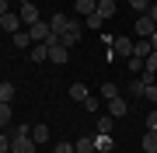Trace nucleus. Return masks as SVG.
Instances as JSON below:
<instances>
[{
    "label": "nucleus",
    "instance_id": "ddd939ff",
    "mask_svg": "<svg viewBox=\"0 0 157 153\" xmlns=\"http://www.w3.org/2000/svg\"><path fill=\"white\" fill-rule=\"evenodd\" d=\"M143 91H147V80L143 77H129V94H133V97H143Z\"/></svg>",
    "mask_w": 157,
    "mask_h": 153
},
{
    "label": "nucleus",
    "instance_id": "7c9ffc66",
    "mask_svg": "<svg viewBox=\"0 0 157 153\" xmlns=\"http://www.w3.org/2000/svg\"><path fill=\"white\" fill-rule=\"evenodd\" d=\"M147 129H150V132H157V111H150V115H147Z\"/></svg>",
    "mask_w": 157,
    "mask_h": 153
},
{
    "label": "nucleus",
    "instance_id": "4be33fe9",
    "mask_svg": "<svg viewBox=\"0 0 157 153\" xmlns=\"http://www.w3.org/2000/svg\"><path fill=\"white\" fill-rule=\"evenodd\" d=\"M143 73H150V77L157 73V49H154V52H150V56H147V59H143Z\"/></svg>",
    "mask_w": 157,
    "mask_h": 153
},
{
    "label": "nucleus",
    "instance_id": "cd10ccee",
    "mask_svg": "<svg viewBox=\"0 0 157 153\" xmlns=\"http://www.w3.org/2000/svg\"><path fill=\"white\" fill-rule=\"evenodd\" d=\"M84 108H87V111H98V108H101V97H84Z\"/></svg>",
    "mask_w": 157,
    "mask_h": 153
},
{
    "label": "nucleus",
    "instance_id": "e433bc0d",
    "mask_svg": "<svg viewBox=\"0 0 157 153\" xmlns=\"http://www.w3.org/2000/svg\"><path fill=\"white\" fill-rule=\"evenodd\" d=\"M94 153H101V150H94Z\"/></svg>",
    "mask_w": 157,
    "mask_h": 153
},
{
    "label": "nucleus",
    "instance_id": "f257e3e1",
    "mask_svg": "<svg viewBox=\"0 0 157 153\" xmlns=\"http://www.w3.org/2000/svg\"><path fill=\"white\" fill-rule=\"evenodd\" d=\"M17 14H21V24H25V28H32L35 21H42V17H39V7H35L32 0H21V11H17Z\"/></svg>",
    "mask_w": 157,
    "mask_h": 153
},
{
    "label": "nucleus",
    "instance_id": "9b49d317",
    "mask_svg": "<svg viewBox=\"0 0 157 153\" xmlns=\"http://www.w3.org/2000/svg\"><path fill=\"white\" fill-rule=\"evenodd\" d=\"M154 52V46H150V38H136V46H133V56H140V59H147Z\"/></svg>",
    "mask_w": 157,
    "mask_h": 153
},
{
    "label": "nucleus",
    "instance_id": "c756f323",
    "mask_svg": "<svg viewBox=\"0 0 157 153\" xmlns=\"http://www.w3.org/2000/svg\"><path fill=\"white\" fill-rule=\"evenodd\" d=\"M143 97H147V101H154V104H157V84H147V91H143Z\"/></svg>",
    "mask_w": 157,
    "mask_h": 153
},
{
    "label": "nucleus",
    "instance_id": "aec40b11",
    "mask_svg": "<svg viewBox=\"0 0 157 153\" xmlns=\"http://www.w3.org/2000/svg\"><path fill=\"white\" fill-rule=\"evenodd\" d=\"M32 139H35V146H39V143H49V129H45V125H35V129H32Z\"/></svg>",
    "mask_w": 157,
    "mask_h": 153
},
{
    "label": "nucleus",
    "instance_id": "f3484780",
    "mask_svg": "<svg viewBox=\"0 0 157 153\" xmlns=\"http://www.w3.org/2000/svg\"><path fill=\"white\" fill-rule=\"evenodd\" d=\"M14 46H17V49H32V46H35V42H32V35H28V28L14 35Z\"/></svg>",
    "mask_w": 157,
    "mask_h": 153
},
{
    "label": "nucleus",
    "instance_id": "6ab92c4d",
    "mask_svg": "<svg viewBox=\"0 0 157 153\" xmlns=\"http://www.w3.org/2000/svg\"><path fill=\"white\" fill-rule=\"evenodd\" d=\"M101 97H105V101H112V97H119V87L112 84V80H105V84H101Z\"/></svg>",
    "mask_w": 157,
    "mask_h": 153
},
{
    "label": "nucleus",
    "instance_id": "c85d7f7f",
    "mask_svg": "<svg viewBox=\"0 0 157 153\" xmlns=\"http://www.w3.org/2000/svg\"><path fill=\"white\" fill-rule=\"evenodd\" d=\"M7 122H11V104L0 101V125H7Z\"/></svg>",
    "mask_w": 157,
    "mask_h": 153
},
{
    "label": "nucleus",
    "instance_id": "b1692460",
    "mask_svg": "<svg viewBox=\"0 0 157 153\" xmlns=\"http://www.w3.org/2000/svg\"><path fill=\"white\" fill-rule=\"evenodd\" d=\"M70 97L84 104V97H87V87H84V84H73V87H70Z\"/></svg>",
    "mask_w": 157,
    "mask_h": 153
},
{
    "label": "nucleus",
    "instance_id": "2f4dec72",
    "mask_svg": "<svg viewBox=\"0 0 157 153\" xmlns=\"http://www.w3.org/2000/svg\"><path fill=\"white\" fill-rule=\"evenodd\" d=\"M11 150V136H4V132H0V153H7Z\"/></svg>",
    "mask_w": 157,
    "mask_h": 153
},
{
    "label": "nucleus",
    "instance_id": "0eeeda50",
    "mask_svg": "<svg viewBox=\"0 0 157 153\" xmlns=\"http://www.w3.org/2000/svg\"><path fill=\"white\" fill-rule=\"evenodd\" d=\"M67 59H70L67 46H63V42H52V46H49V63H56V66H63Z\"/></svg>",
    "mask_w": 157,
    "mask_h": 153
},
{
    "label": "nucleus",
    "instance_id": "423d86ee",
    "mask_svg": "<svg viewBox=\"0 0 157 153\" xmlns=\"http://www.w3.org/2000/svg\"><path fill=\"white\" fill-rule=\"evenodd\" d=\"M154 31H157V24H154L147 14H140V17H136V38H150Z\"/></svg>",
    "mask_w": 157,
    "mask_h": 153
},
{
    "label": "nucleus",
    "instance_id": "1a4fd4ad",
    "mask_svg": "<svg viewBox=\"0 0 157 153\" xmlns=\"http://www.w3.org/2000/svg\"><path fill=\"white\" fill-rule=\"evenodd\" d=\"M28 59L32 63H45V59H49V46H45V42H35L32 52H28Z\"/></svg>",
    "mask_w": 157,
    "mask_h": 153
},
{
    "label": "nucleus",
    "instance_id": "4468645a",
    "mask_svg": "<svg viewBox=\"0 0 157 153\" xmlns=\"http://www.w3.org/2000/svg\"><path fill=\"white\" fill-rule=\"evenodd\" d=\"M73 150L77 153H94V136H80L77 143H73Z\"/></svg>",
    "mask_w": 157,
    "mask_h": 153
},
{
    "label": "nucleus",
    "instance_id": "f03ea898",
    "mask_svg": "<svg viewBox=\"0 0 157 153\" xmlns=\"http://www.w3.org/2000/svg\"><path fill=\"white\" fill-rule=\"evenodd\" d=\"M80 35H84V28H80V21H70V28H67V31L59 35V42H63L67 49H73V46L80 42Z\"/></svg>",
    "mask_w": 157,
    "mask_h": 153
},
{
    "label": "nucleus",
    "instance_id": "f704fd0d",
    "mask_svg": "<svg viewBox=\"0 0 157 153\" xmlns=\"http://www.w3.org/2000/svg\"><path fill=\"white\" fill-rule=\"evenodd\" d=\"M150 46H154V49H157V31H154V35H150Z\"/></svg>",
    "mask_w": 157,
    "mask_h": 153
},
{
    "label": "nucleus",
    "instance_id": "2eb2a0df",
    "mask_svg": "<svg viewBox=\"0 0 157 153\" xmlns=\"http://www.w3.org/2000/svg\"><path fill=\"white\" fill-rule=\"evenodd\" d=\"M94 11H98V14H101V17L108 21V17L115 14V0H98V7H94Z\"/></svg>",
    "mask_w": 157,
    "mask_h": 153
},
{
    "label": "nucleus",
    "instance_id": "6e6552de",
    "mask_svg": "<svg viewBox=\"0 0 157 153\" xmlns=\"http://www.w3.org/2000/svg\"><path fill=\"white\" fill-rule=\"evenodd\" d=\"M108 104V115H112V118H122V115L129 111V101L126 97H112V101H105Z\"/></svg>",
    "mask_w": 157,
    "mask_h": 153
},
{
    "label": "nucleus",
    "instance_id": "9d476101",
    "mask_svg": "<svg viewBox=\"0 0 157 153\" xmlns=\"http://www.w3.org/2000/svg\"><path fill=\"white\" fill-rule=\"evenodd\" d=\"M49 28L56 31V35H63V31L70 28V17H67V14H52V17H49Z\"/></svg>",
    "mask_w": 157,
    "mask_h": 153
},
{
    "label": "nucleus",
    "instance_id": "72a5a7b5",
    "mask_svg": "<svg viewBox=\"0 0 157 153\" xmlns=\"http://www.w3.org/2000/svg\"><path fill=\"white\" fill-rule=\"evenodd\" d=\"M7 11H11V4H7V0H0V17H4Z\"/></svg>",
    "mask_w": 157,
    "mask_h": 153
},
{
    "label": "nucleus",
    "instance_id": "5701e85b",
    "mask_svg": "<svg viewBox=\"0 0 157 153\" xmlns=\"http://www.w3.org/2000/svg\"><path fill=\"white\" fill-rule=\"evenodd\" d=\"M126 63H129V73H133V77H140V73H143V59H140V56H129Z\"/></svg>",
    "mask_w": 157,
    "mask_h": 153
},
{
    "label": "nucleus",
    "instance_id": "a211bd4d",
    "mask_svg": "<svg viewBox=\"0 0 157 153\" xmlns=\"http://www.w3.org/2000/svg\"><path fill=\"white\" fill-rule=\"evenodd\" d=\"M112 125H115V118H112V115H101V118H98V132L112 136Z\"/></svg>",
    "mask_w": 157,
    "mask_h": 153
},
{
    "label": "nucleus",
    "instance_id": "c9c22d12",
    "mask_svg": "<svg viewBox=\"0 0 157 153\" xmlns=\"http://www.w3.org/2000/svg\"><path fill=\"white\" fill-rule=\"evenodd\" d=\"M7 153H14V150H7Z\"/></svg>",
    "mask_w": 157,
    "mask_h": 153
},
{
    "label": "nucleus",
    "instance_id": "39448f33",
    "mask_svg": "<svg viewBox=\"0 0 157 153\" xmlns=\"http://www.w3.org/2000/svg\"><path fill=\"white\" fill-rule=\"evenodd\" d=\"M0 28H4V31H11V35H17V31H21V14L7 11L4 17H0Z\"/></svg>",
    "mask_w": 157,
    "mask_h": 153
},
{
    "label": "nucleus",
    "instance_id": "a878e982",
    "mask_svg": "<svg viewBox=\"0 0 157 153\" xmlns=\"http://www.w3.org/2000/svg\"><path fill=\"white\" fill-rule=\"evenodd\" d=\"M129 7H133V11H140V14H147L150 11V0H126Z\"/></svg>",
    "mask_w": 157,
    "mask_h": 153
},
{
    "label": "nucleus",
    "instance_id": "f8f14e48",
    "mask_svg": "<svg viewBox=\"0 0 157 153\" xmlns=\"http://www.w3.org/2000/svg\"><path fill=\"white\" fill-rule=\"evenodd\" d=\"M112 146H115V139H112V136H105V132H98V136H94V150L112 153Z\"/></svg>",
    "mask_w": 157,
    "mask_h": 153
},
{
    "label": "nucleus",
    "instance_id": "393cba45",
    "mask_svg": "<svg viewBox=\"0 0 157 153\" xmlns=\"http://www.w3.org/2000/svg\"><path fill=\"white\" fill-rule=\"evenodd\" d=\"M94 7H98V0H77V11L84 14V17H87V14H94Z\"/></svg>",
    "mask_w": 157,
    "mask_h": 153
},
{
    "label": "nucleus",
    "instance_id": "20e7f679",
    "mask_svg": "<svg viewBox=\"0 0 157 153\" xmlns=\"http://www.w3.org/2000/svg\"><path fill=\"white\" fill-rule=\"evenodd\" d=\"M11 150L14 153H35V139L32 136H11Z\"/></svg>",
    "mask_w": 157,
    "mask_h": 153
},
{
    "label": "nucleus",
    "instance_id": "412c9836",
    "mask_svg": "<svg viewBox=\"0 0 157 153\" xmlns=\"http://www.w3.org/2000/svg\"><path fill=\"white\" fill-rule=\"evenodd\" d=\"M14 94H17V91H14V84H0V101H4V104H11V101H14Z\"/></svg>",
    "mask_w": 157,
    "mask_h": 153
},
{
    "label": "nucleus",
    "instance_id": "dca6fc26",
    "mask_svg": "<svg viewBox=\"0 0 157 153\" xmlns=\"http://www.w3.org/2000/svg\"><path fill=\"white\" fill-rule=\"evenodd\" d=\"M143 153H157V132H143Z\"/></svg>",
    "mask_w": 157,
    "mask_h": 153
},
{
    "label": "nucleus",
    "instance_id": "473e14b6",
    "mask_svg": "<svg viewBox=\"0 0 157 153\" xmlns=\"http://www.w3.org/2000/svg\"><path fill=\"white\" fill-rule=\"evenodd\" d=\"M147 17H150V21L157 24V4H150V11H147Z\"/></svg>",
    "mask_w": 157,
    "mask_h": 153
},
{
    "label": "nucleus",
    "instance_id": "bb28decb",
    "mask_svg": "<svg viewBox=\"0 0 157 153\" xmlns=\"http://www.w3.org/2000/svg\"><path fill=\"white\" fill-rule=\"evenodd\" d=\"M84 24H87V28H101V24H105V17L94 11V14H87V21H84Z\"/></svg>",
    "mask_w": 157,
    "mask_h": 153
},
{
    "label": "nucleus",
    "instance_id": "7ed1b4c3",
    "mask_svg": "<svg viewBox=\"0 0 157 153\" xmlns=\"http://www.w3.org/2000/svg\"><path fill=\"white\" fill-rule=\"evenodd\" d=\"M133 46H136L133 38H126V35H119V38L112 42V56H126V59H129V56H133Z\"/></svg>",
    "mask_w": 157,
    "mask_h": 153
}]
</instances>
